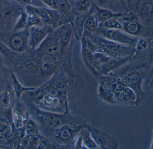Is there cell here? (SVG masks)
<instances>
[{
  "mask_svg": "<svg viewBox=\"0 0 153 149\" xmlns=\"http://www.w3.org/2000/svg\"><path fill=\"white\" fill-rule=\"evenodd\" d=\"M6 1H7L8 2H9V3H12L14 1H16V0H6Z\"/></svg>",
  "mask_w": 153,
  "mask_h": 149,
  "instance_id": "d6a6232c",
  "label": "cell"
},
{
  "mask_svg": "<svg viewBox=\"0 0 153 149\" xmlns=\"http://www.w3.org/2000/svg\"><path fill=\"white\" fill-rule=\"evenodd\" d=\"M11 76L14 92L18 99H19L24 93L33 91L35 90L34 87H27L23 85L14 73L11 74Z\"/></svg>",
  "mask_w": 153,
  "mask_h": 149,
  "instance_id": "ffe728a7",
  "label": "cell"
},
{
  "mask_svg": "<svg viewBox=\"0 0 153 149\" xmlns=\"http://www.w3.org/2000/svg\"><path fill=\"white\" fill-rule=\"evenodd\" d=\"M1 1H2V0H0V3H1Z\"/></svg>",
  "mask_w": 153,
  "mask_h": 149,
  "instance_id": "e575fe53",
  "label": "cell"
},
{
  "mask_svg": "<svg viewBox=\"0 0 153 149\" xmlns=\"http://www.w3.org/2000/svg\"><path fill=\"white\" fill-rule=\"evenodd\" d=\"M36 49L40 52L54 56L59 60L61 46L57 29H53Z\"/></svg>",
  "mask_w": 153,
  "mask_h": 149,
  "instance_id": "9c48e42d",
  "label": "cell"
},
{
  "mask_svg": "<svg viewBox=\"0 0 153 149\" xmlns=\"http://www.w3.org/2000/svg\"><path fill=\"white\" fill-rule=\"evenodd\" d=\"M0 42L15 53H24L29 48L28 29L19 32L0 31Z\"/></svg>",
  "mask_w": 153,
  "mask_h": 149,
  "instance_id": "5b68a950",
  "label": "cell"
},
{
  "mask_svg": "<svg viewBox=\"0 0 153 149\" xmlns=\"http://www.w3.org/2000/svg\"><path fill=\"white\" fill-rule=\"evenodd\" d=\"M32 97L34 105L40 109L56 113H64L68 111V99L65 95L53 96L37 90L33 91Z\"/></svg>",
  "mask_w": 153,
  "mask_h": 149,
  "instance_id": "277c9868",
  "label": "cell"
},
{
  "mask_svg": "<svg viewBox=\"0 0 153 149\" xmlns=\"http://www.w3.org/2000/svg\"><path fill=\"white\" fill-rule=\"evenodd\" d=\"M87 126L64 125L52 132L50 135L51 140L57 147L73 148V144L78 134L83 128Z\"/></svg>",
  "mask_w": 153,
  "mask_h": 149,
  "instance_id": "8992f818",
  "label": "cell"
},
{
  "mask_svg": "<svg viewBox=\"0 0 153 149\" xmlns=\"http://www.w3.org/2000/svg\"><path fill=\"white\" fill-rule=\"evenodd\" d=\"M93 5V0H76L75 9L79 15L88 12Z\"/></svg>",
  "mask_w": 153,
  "mask_h": 149,
  "instance_id": "7402d4cb",
  "label": "cell"
},
{
  "mask_svg": "<svg viewBox=\"0 0 153 149\" xmlns=\"http://www.w3.org/2000/svg\"><path fill=\"white\" fill-rule=\"evenodd\" d=\"M128 104H137V98L135 92L130 87L125 86L122 91Z\"/></svg>",
  "mask_w": 153,
  "mask_h": 149,
  "instance_id": "d4e9b609",
  "label": "cell"
},
{
  "mask_svg": "<svg viewBox=\"0 0 153 149\" xmlns=\"http://www.w3.org/2000/svg\"><path fill=\"white\" fill-rule=\"evenodd\" d=\"M132 57H127L122 58H111L104 63L98 69V74L107 75L124 64L132 60Z\"/></svg>",
  "mask_w": 153,
  "mask_h": 149,
  "instance_id": "9a60e30c",
  "label": "cell"
},
{
  "mask_svg": "<svg viewBox=\"0 0 153 149\" xmlns=\"http://www.w3.org/2000/svg\"><path fill=\"white\" fill-rule=\"evenodd\" d=\"M27 13L25 10L21 13L19 17L13 27L12 31L13 32H19L24 29H27Z\"/></svg>",
  "mask_w": 153,
  "mask_h": 149,
  "instance_id": "cb8c5ba5",
  "label": "cell"
},
{
  "mask_svg": "<svg viewBox=\"0 0 153 149\" xmlns=\"http://www.w3.org/2000/svg\"><path fill=\"white\" fill-rule=\"evenodd\" d=\"M123 18H126L123 23L122 31L127 34L133 36L149 37L152 35V29L150 30L136 20V18L131 14H127Z\"/></svg>",
  "mask_w": 153,
  "mask_h": 149,
  "instance_id": "ba28073f",
  "label": "cell"
},
{
  "mask_svg": "<svg viewBox=\"0 0 153 149\" xmlns=\"http://www.w3.org/2000/svg\"><path fill=\"white\" fill-rule=\"evenodd\" d=\"M102 27L109 29L122 30V24L118 18H112L102 24Z\"/></svg>",
  "mask_w": 153,
  "mask_h": 149,
  "instance_id": "83f0119b",
  "label": "cell"
},
{
  "mask_svg": "<svg viewBox=\"0 0 153 149\" xmlns=\"http://www.w3.org/2000/svg\"><path fill=\"white\" fill-rule=\"evenodd\" d=\"M88 130L98 149H115L118 148L116 139L109 133L88 125Z\"/></svg>",
  "mask_w": 153,
  "mask_h": 149,
  "instance_id": "7c38bea8",
  "label": "cell"
},
{
  "mask_svg": "<svg viewBox=\"0 0 153 149\" xmlns=\"http://www.w3.org/2000/svg\"><path fill=\"white\" fill-rule=\"evenodd\" d=\"M36 1V0H33V2H34V1Z\"/></svg>",
  "mask_w": 153,
  "mask_h": 149,
  "instance_id": "d590c367",
  "label": "cell"
},
{
  "mask_svg": "<svg viewBox=\"0 0 153 149\" xmlns=\"http://www.w3.org/2000/svg\"><path fill=\"white\" fill-rule=\"evenodd\" d=\"M44 4L51 9L57 10L56 0H41Z\"/></svg>",
  "mask_w": 153,
  "mask_h": 149,
  "instance_id": "f546056e",
  "label": "cell"
},
{
  "mask_svg": "<svg viewBox=\"0 0 153 149\" xmlns=\"http://www.w3.org/2000/svg\"><path fill=\"white\" fill-rule=\"evenodd\" d=\"M1 57L0 56V66H1L2 65V60L1 59Z\"/></svg>",
  "mask_w": 153,
  "mask_h": 149,
  "instance_id": "836d02e7",
  "label": "cell"
},
{
  "mask_svg": "<svg viewBox=\"0 0 153 149\" xmlns=\"http://www.w3.org/2000/svg\"><path fill=\"white\" fill-rule=\"evenodd\" d=\"M16 1L22 6L31 5L33 3V0H16Z\"/></svg>",
  "mask_w": 153,
  "mask_h": 149,
  "instance_id": "1f68e13d",
  "label": "cell"
},
{
  "mask_svg": "<svg viewBox=\"0 0 153 149\" xmlns=\"http://www.w3.org/2000/svg\"><path fill=\"white\" fill-rule=\"evenodd\" d=\"M61 92L65 94L69 100L76 97L82 91L83 85L81 80L72 77L59 70L46 82Z\"/></svg>",
  "mask_w": 153,
  "mask_h": 149,
  "instance_id": "3957f363",
  "label": "cell"
},
{
  "mask_svg": "<svg viewBox=\"0 0 153 149\" xmlns=\"http://www.w3.org/2000/svg\"><path fill=\"white\" fill-rule=\"evenodd\" d=\"M27 113L25 112L23 105L18 103L14 106L12 112L13 128L20 129L25 128Z\"/></svg>",
  "mask_w": 153,
  "mask_h": 149,
  "instance_id": "2e32d148",
  "label": "cell"
},
{
  "mask_svg": "<svg viewBox=\"0 0 153 149\" xmlns=\"http://www.w3.org/2000/svg\"><path fill=\"white\" fill-rule=\"evenodd\" d=\"M143 69L144 68L132 71L126 76L120 79L125 86L130 87L135 92L137 98V104L146 96V93L142 87L144 77L141 69Z\"/></svg>",
  "mask_w": 153,
  "mask_h": 149,
  "instance_id": "30bf717a",
  "label": "cell"
},
{
  "mask_svg": "<svg viewBox=\"0 0 153 149\" xmlns=\"http://www.w3.org/2000/svg\"><path fill=\"white\" fill-rule=\"evenodd\" d=\"M101 36L117 43L135 48L137 38L131 36L120 30L101 27L98 31Z\"/></svg>",
  "mask_w": 153,
  "mask_h": 149,
  "instance_id": "8fae6325",
  "label": "cell"
},
{
  "mask_svg": "<svg viewBox=\"0 0 153 149\" xmlns=\"http://www.w3.org/2000/svg\"><path fill=\"white\" fill-rule=\"evenodd\" d=\"M83 128L76 137L73 144L75 149H98L88 130V126Z\"/></svg>",
  "mask_w": 153,
  "mask_h": 149,
  "instance_id": "5bb4252c",
  "label": "cell"
},
{
  "mask_svg": "<svg viewBox=\"0 0 153 149\" xmlns=\"http://www.w3.org/2000/svg\"><path fill=\"white\" fill-rule=\"evenodd\" d=\"M90 10L85 13V16H84V14L81 15L82 17L83 33L86 34H92L93 32L97 29L98 26V21L94 13V12L90 13Z\"/></svg>",
  "mask_w": 153,
  "mask_h": 149,
  "instance_id": "ac0fdd59",
  "label": "cell"
},
{
  "mask_svg": "<svg viewBox=\"0 0 153 149\" xmlns=\"http://www.w3.org/2000/svg\"><path fill=\"white\" fill-rule=\"evenodd\" d=\"M25 7L19 4H9L0 10V31H12L14 25Z\"/></svg>",
  "mask_w": 153,
  "mask_h": 149,
  "instance_id": "52a82bcc",
  "label": "cell"
},
{
  "mask_svg": "<svg viewBox=\"0 0 153 149\" xmlns=\"http://www.w3.org/2000/svg\"><path fill=\"white\" fill-rule=\"evenodd\" d=\"M57 146L50 139L40 136L36 149H56Z\"/></svg>",
  "mask_w": 153,
  "mask_h": 149,
  "instance_id": "484cf974",
  "label": "cell"
},
{
  "mask_svg": "<svg viewBox=\"0 0 153 149\" xmlns=\"http://www.w3.org/2000/svg\"><path fill=\"white\" fill-rule=\"evenodd\" d=\"M149 47V44L148 42L145 38L141 37L137 39L135 48L136 51L143 52L147 49Z\"/></svg>",
  "mask_w": 153,
  "mask_h": 149,
  "instance_id": "f1b7e54d",
  "label": "cell"
},
{
  "mask_svg": "<svg viewBox=\"0 0 153 149\" xmlns=\"http://www.w3.org/2000/svg\"><path fill=\"white\" fill-rule=\"evenodd\" d=\"M94 44L95 52H99L111 58H133L136 53L134 47L114 42L99 35L84 33Z\"/></svg>",
  "mask_w": 153,
  "mask_h": 149,
  "instance_id": "7a4b0ae2",
  "label": "cell"
},
{
  "mask_svg": "<svg viewBox=\"0 0 153 149\" xmlns=\"http://www.w3.org/2000/svg\"><path fill=\"white\" fill-rule=\"evenodd\" d=\"M9 94L7 92L3 94V96L1 98V101L2 104L5 106H7L10 104V98Z\"/></svg>",
  "mask_w": 153,
  "mask_h": 149,
  "instance_id": "4dcf8cb0",
  "label": "cell"
},
{
  "mask_svg": "<svg viewBox=\"0 0 153 149\" xmlns=\"http://www.w3.org/2000/svg\"><path fill=\"white\" fill-rule=\"evenodd\" d=\"M98 96L100 99L110 104L116 103L114 93L111 90L99 85L98 88Z\"/></svg>",
  "mask_w": 153,
  "mask_h": 149,
  "instance_id": "44dd1931",
  "label": "cell"
},
{
  "mask_svg": "<svg viewBox=\"0 0 153 149\" xmlns=\"http://www.w3.org/2000/svg\"><path fill=\"white\" fill-rule=\"evenodd\" d=\"M53 29L51 27L46 24L29 28L28 29V47L32 49H36Z\"/></svg>",
  "mask_w": 153,
  "mask_h": 149,
  "instance_id": "4fadbf2b",
  "label": "cell"
},
{
  "mask_svg": "<svg viewBox=\"0 0 153 149\" xmlns=\"http://www.w3.org/2000/svg\"><path fill=\"white\" fill-rule=\"evenodd\" d=\"M27 22L26 28L29 29L30 27L35 26H42L44 25V24L42 20L37 17L33 15L27 14Z\"/></svg>",
  "mask_w": 153,
  "mask_h": 149,
  "instance_id": "4316f807",
  "label": "cell"
},
{
  "mask_svg": "<svg viewBox=\"0 0 153 149\" xmlns=\"http://www.w3.org/2000/svg\"><path fill=\"white\" fill-rule=\"evenodd\" d=\"M93 8L98 22L102 24L106 21L112 18H120L125 16L127 14L126 13H115L111 10L105 9L102 8L97 4H94L93 5Z\"/></svg>",
  "mask_w": 153,
  "mask_h": 149,
  "instance_id": "e0dca14e",
  "label": "cell"
},
{
  "mask_svg": "<svg viewBox=\"0 0 153 149\" xmlns=\"http://www.w3.org/2000/svg\"><path fill=\"white\" fill-rule=\"evenodd\" d=\"M36 111L38 119L48 130L50 135L53 130L64 125L76 126L88 125L83 118L72 115L70 113L69 111L64 113H59L42 110L36 108Z\"/></svg>",
  "mask_w": 153,
  "mask_h": 149,
  "instance_id": "6da1fadb",
  "label": "cell"
},
{
  "mask_svg": "<svg viewBox=\"0 0 153 149\" xmlns=\"http://www.w3.org/2000/svg\"><path fill=\"white\" fill-rule=\"evenodd\" d=\"M25 135L31 136L38 134V127L33 119L27 114L25 125Z\"/></svg>",
  "mask_w": 153,
  "mask_h": 149,
  "instance_id": "603a6c76",
  "label": "cell"
},
{
  "mask_svg": "<svg viewBox=\"0 0 153 149\" xmlns=\"http://www.w3.org/2000/svg\"><path fill=\"white\" fill-rule=\"evenodd\" d=\"M25 10L27 14L37 16L42 20L45 24L51 26V20L46 8L35 7L31 4L25 6Z\"/></svg>",
  "mask_w": 153,
  "mask_h": 149,
  "instance_id": "d6986e66",
  "label": "cell"
}]
</instances>
